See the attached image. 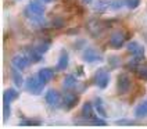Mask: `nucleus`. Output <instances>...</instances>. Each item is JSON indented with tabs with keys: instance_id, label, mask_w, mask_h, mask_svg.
Wrapping results in <instances>:
<instances>
[{
	"instance_id": "1",
	"label": "nucleus",
	"mask_w": 147,
	"mask_h": 129,
	"mask_svg": "<svg viewBox=\"0 0 147 129\" xmlns=\"http://www.w3.org/2000/svg\"><path fill=\"white\" fill-rule=\"evenodd\" d=\"M43 83L40 82V79L38 78V75L36 76H29L26 82H25V88L26 90L29 92V93H32V95H39L42 90H43Z\"/></svg>"
},
{
	"instance_id": "2",
	"label": "nucleus",
	"mask_w": 147,
	"mask_h": 129,
	"mask_svg": "<svg viewBox=\"0 0 147 129\" xmlns=\"http://www.w3.org/2000/svg\"><path fill=\"white\" fill-rule=\"evenodd\" d=\"M93 82L96 83V86H98L100 89H106L108 82H110V74L107 72L104 68L98 70L97 72L94 74V78H93Z\"/></svg>"
},
{
	"instance_id": "3",
	"label": "nucleus",
	"mask_w": 147,
	"mask_h": 129,
	"mask_svg": "<svg viewBox=\"0 0 147 129\" xmlns=\"http://www.w3.org/2000/svg\"><path fill=\"white\" fill-rule=\"evenodd\" d=\"M128 50H129V53L133 56L135 60L140 61V60L144 58V47L140 45L139 42H135V41L129 42L128 43Z\"/></svg>"
},
{
	"instance_id": "4",
	"label": "nucleus",
	"mask_w": 147,
	"mask_h": 129,
	"mask_svg": "<svg viewBox=\"0 0 147 129\" xmlns=\"http://www.w3.org/2000/svg\"><path fill=\"white\" fill-rule=\"evenodd\" d=\"M131 78H129V75L128 74H121L119 76H118V92L121 93V95H125V93H128V90L131 89Z\"/></svg>"
},
{
	"instance_id": "5",
	"label": "nucleus",
	"mask_w": 147,
	"mask_h": 129,
	"mask_svg": "<svg viewBox=\"0 0 147 129\" xmlns=\"http://www.w3.org/2000/svg\"><path fill=\"white\" fill-rule=\"evenodd\" d=\"M82 58L86 61V63H98V61H101L103 60V56L98 53L97 50H94V49H86L85 51H83V56Z\"/></svg>"
},
{
	"instance_id": "6",
	"label": "nucleus",
	"mask_w": 147,
	"mask_h": 129,
	"mask_svg": "<svg viewBox=\"0 0 147 129\" xmlns=\"http://www.w3.org/2000/svg\"><path fill=\"white\" fill-rule=\"evenodd\" d=\"M28 65H29V58L26 56L18 54V56L13 57V60H11V67L18 70V71H24Z\"/></svg>"
},
{
	"instance_id": "7",
	"label": "nucleus",
	"mask_w": 147,
	"mask_h": 129,
	"mask_svg": "<svg viewBox=\"0 0 147 129\" xmlns=\"http://www.w3.org/2000/svg\"><path fill=\"white\" fill-rule=\"evenodd\" d=\"M60 93H58L56 89H50L46 92V95H45V100H46V103L50 105V107H57L60 104Z\"/></svg>"
},
{
	"instance_id": "8",
	"label": "nucleus",
	"mask_w": 147,
	"mask_h": 129,
	"mask_svg": "<svg viewBox=\"0 0 147 129\" xmlns=\"http://www.w3.org/2000/svg\"><path fill=\"white\" fill-rule=\"evenodd\" d=\"M125 43V33L118 31L110 36V46L113 49H121Z\"/></svg>"
},
{
	"instance_id": "9",
	"label": "nucleus",
	"mask_w": 147,
	"mask_h": 129,
	"mask_svg": "<svg viewBox=\"0 0 147 129\" xmlns=\"http://www.w3.org/2000/svg\"><path fill=\"white\" fill-rule=\"evenodd\" d=\"M26 11L31 13V14H35V16H43L45 14V6L38 0H31Z\"/></svg>"
},
{
	"instance_id": "10",
	"label": "nucleus",
	"mask_w": 147,
	"mask_h": 129,
	"mask_svg": "<svg viewBox=\"0 0 147 129\" xmlns=\"http://www.w3.org/2000/svg\"><path fill=\"white\" fill-rule=\"evenodd\" d=\"M25 54L29 58V61H32V63H39L43 58V53H40L36 47H26Z\"/></svg>"
},
{
	"instance_id": "11",
	"label": "nucleus",
	"mask_w": 147,
	"mask_h": 129,
	"mask_svg": "<svg viewBox=\"0 0 147 129\" xmlns=\"http://www.w3.org/2000/svg\"><path fill=\"white\" fill-rule=\"evenodd\" d=\"M53 76H54V71H53L51 68H43V70H40V71L38 72V78L40 79V82L43 85H46L47 82L51 81Z\"/></svg>"
},
{
	"instance_id": "12",
	"label": "nucleus",
	"mask_w": 147,
	"mask_h": 129,
	"mask_svg": "<svg viewBox=\"0 0 147 129\" xmlns=\"http://www.w3.org/2000/svg\"><path fill=\"white\" fill-rule=\"evenodd\" d=\"M94 110H96V108L90 104V103H85L83 108H82V115H83L86 120L94 121V120H97V118H96V114H94Z\"/></svg>"
},
{
	"instance_id": "13",
	"label": "nucleus",
	"mask_w": 147,
	"mask_h": 129,
	"mask_svg": "<svg viewBox=\"0 0 147 129\" xmlns=\"http://www.w3.org/2000/svg\"><path fill=\"white\" fill-rule=\"evenodd\" d=\"M17 97H18V92H17L16 89L13 88H8L4 90V93H3V103H11V101H14Z\"/></svg>"
},
{
	"instance_id": "14",
	"label": "nucleus",
	"mask_w": 147,
	"mask_h": 129,
	"mask_svg": "<svg viewBox=\"0 0 147 129\" xmlns=\"http://www.w3.org/2000/svg\"><path fill=\"white\" fill-rule=\"evenodd\" d=\"M78 100H79V99H78L76 95H74V93H67L65 96H64V107L68 108V110H71L72 107L76 105Z\"/></svg>"
},
{
	"instance_id": "15",
	"label": "nucleus",
	"mask_w": 147,
	"mask_h": 129,
	"mask_svg": "<svg viewBox=\"0 0 147 129\" xmlns=\"http://www.w3.org/2000/svg\"><path fill=\"white\" fill-rule=\"evenodd\" d=\"M68 53L67 51H61V54H60V58H58V63L56 65V70L58 71H64L67 67H68Z\"/></svg>"
},
{
	"instance_id": "16",
	"label": "nucleus",
	"mask_w": 147,
	"mask_h": 129,
	"mask_svg": "<svg viewBox=\"0 0 147 129\" xmlns=\"http://www.w3.org/2000/svg\"><path fill=\"white\" fill-rule=\"evenodd\" d=\"M135 117H136V118H143V117H147V100L142 101V103L135 108Z\"/></svg>"
},
{
	"instance_id": "17",
	"label": "nucleus",
	"mask_w": 147,
	"mask_h": 129,
	"mask_svg": "<svg viewBox=\"0 0 147 129\" xmlns=\"http://www.w3.org/2000/svg\"><path fill=\"white\" fill-rule=\"evenodd\" d=\"M111 3H113V1H108V0H98L97 3H96V7H94V10H96V11H100V13L107 11V10L113 8Z\"/></svg>"
},
{
	"instance_id": "18",
	"label": "nucleus",
	"mask_w": 147,
	"mask_h": 129,
	"mask_svg": "<svg viewBox=\"0 0 147 129\" xmlns=\"http://www.w3.org/2000/svg\"><path fill=\"white\" fill-rule=\"evenodd\" d=\"M76 78H75V75H68L65 79H64V82H63V86L67 89V90H71V89L76 88Z\"/></svg>"
},
{
	"instance_id": "19",
	"label": "nucleus",
	"mask_w": 147,
	"mask_h": 129,
	"mask_svg": "<svg viewBox=\"0 0 147 129\" xmlns=\"http://www.w3.org/2000/svg\"><path fill=\"white\" fill-rule=\"evenodd\" d=\"M94 108H96V111L98 113V115L101 117V118H106L107 117V111L106 108H104V105H103V100L101 99H96L94 100Z\"/></svg>"
},
{
	"instance_id": "20",
	"label": "nucleus",
	"mask_w": 147,
	"mask_h": 129,
	"mask_svg": "<svg viewBox=\"0 0 147 129\" xmlns=\"http://www.w3.org/2000/svg\"><path fill=\"white\" fill-rule=\"evenodd\" d=\"M11 78H13V82H14L16 86H21V85H22V75H21V71H18V70H16V68H13Z\"/></svg>"
},
{
	"instance_id": "21",
	"label": "nucleus",
	"mask_w": 147,
	"mask_h": 129,
	"mask_svg": "<svg viewBox=\"0 0 147 129\" xmlns=\"http://www.w3.org/2000/svg\"><path fill=\"white\" fill-rule=\"evenodd\" d=\"M35 47L38 49L40 53H45V51H47V49L50 47V43H49V42H39V43H38Z\"/></svg>"
},
{
	"instance_id": "22",
	"label": "nucleus",
	"mask_w": 147,
	"mask_h": 129,
	"mask_svg": "<svg viewBox=\"0 0 147 129\" xmlns=\"http://www.w3.org/2000/svg\"><path fill=\"white\" fill-rule=\"evenodd\" d=\"M138 75H139L140 78H143V79H146L147 81V65L140 67L139 70H138Z\"/></svg>"
},
{
	"instance_id": "23",
	"label": "nucleus",
	"mask_w": 147,
	"mask_h": 129,
	"mask_svg": "<svg viewBox=\"0 0 147 129\" xmlns=\"http://www.w3.org/2000/svg\"><path fill=\"white\" fill-rule=\"evenodd\" d=\"M125 4L129 8H136V7H139L140 0H125Z\"/></svg>"
},
{
	"instance_id": "24",
	"label": "nucleus",
	"mask_w": 147,
	"mask_h": 129,
	"mask_svg": "<svg viewBox=\"0 0 147 129\" xmlns=\"http://www.w3.org/2000/svg\"><path fill=\"white\" fill-rule=\"evenodd\" d=\"M10 114H11V110H10V104H8V103H4V105H3V117H4V120H7Z\"/></svg>"
},
{
	"instance_id": "25",
	"label": "nucleus",
	"mask_w": 147,
	"mask_h": 129,
	"mask_svg": "<svg viewBox=\"0 0 147 129\" xmlns=\"http://www.w3.org/2000/svg\"><path fill=\"white\" fill-rule=\"evenodd\" d=\"M20 125H40V122H38V121H22V122H20Z\"/></svg>"
},
{
	"instance_id": "26",
	"label": "nucleus",
	"mask_w": 147,
	"mask_h": 129,
	"mask_svg": "<svg viewBox=\"0 0 147 129\" xmlns=\"http://www.w3.org/2000/svg\"><path fill=\"white\" fill-rule=\"evenodd\" d=\"M51 25L54 26V28H61L63 26V21H60V20H53V22H51Z\"/></svg>"
},
{
	"instance_id": "27",
	"label": "nucleus",
	"mask_w": 147,
	"mask_h": 129,
	"mask_svg": "<svg viewBox=\"0 0 147 129\" xmlns=\"http://www.w3.org/2000/svg\"><path fill=\"white\" fill-rule=\"evenodd\" d=\"M82 1H83L85 4H90V3H92V0H82Z\"/></svg>"
},
{
	"instance_id": "28",
	"label": "nucleus",
	"mask_w": 147,
	"mask_h": 129,
	"mask_svg": "<svg viewBox=\"0 0 147 129\" xmlns=\"http://www.w3.org/2000/svg\"><path fill=\"white\" fill-rule=\"evenodd\" d=\"M42 1H43V3H51L53 0H42Z\"/></svg>"
}]
</instances>
